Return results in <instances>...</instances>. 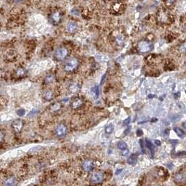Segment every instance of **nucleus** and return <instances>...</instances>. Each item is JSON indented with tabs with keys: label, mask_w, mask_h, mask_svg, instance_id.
Here are the masks:
<instances>
[{
	"label": "nucleus",
	"mask_w": 186,
	"mask_h": 186,
	"mask_svg": "<svg viewBox=\"0 0 186 186\" xmlns=\"http://www.w3.org/2000/svg\"><path fill=\"white\" fill-rule=\"evenodd\" d=\"M129 153V151H128V149H126V150H123V151H122V153H121V154H122V155H123V156H125V155H127Z\"/></svg>",
	"instance_id": "nucleus-24"
},
{
	"label": "nucleus",
	"mask_w": 186,
	"mask_h": 186,
	"mask_svg": "<svg viewBox=\"0 0 186 186\" xmlns=\"http://www.w3.org/2000/svg\"><path fill=\"white\" fill-rule=\"evenodd\" d=\"M23 126L22 121L21 120H15L12 123V128L15 132H20Z\"/></svg>",
	"instance_id": "nucleus-8"
},
{
	"label": "nucleus",
	"mask_w": 186,
	"mask_h": 186,
	"mask_svg": "<svg viewBox=\"0 0 186 186\" xmlns=\"http://www.w3.org/2000/svg\"><path fill=\"white\" fill-rule=\"evenodd\" d=\"M25 73V70H23V69H20V70H18V71L17 72V75H23Z\"/></svg>",
	"instance_id": "nucleus-22"
},
{
	"label": "nucleus",
	"mask_w": 186,
	"mask_h": 186,
	"mask_svg": "<svg viewBox=\"0 0 186 186\" xmlns=\"http://www.w3.org/2000/svg\"><path fill=\"white\" fill-rule=\"evenodd\" d=\"M52 97H53V95H52V92L51 91H48L45 93V98L48 100L52 99Z\"/></svg>",
	"instance_id": "nucleus-18"
},
{
	"label": "nucleus",
	"mask_w": 186,
	"mask_h": 186,
	"mask_svg": "<svg viewBox=\"0 0 186 186\" xmlns=\"http://www.w3.org/2000/svg\"><path fill=\"white\" fill-rule=\"evenodd\" d=\"M104 180V174L101 172H96L93 174L91 177V181L93 183H100Z\"/></svg>",
	"instance_id": "nucleus-5"
},
{
	"label": "nucleus",
	"mask_w": 186,
	"mask_h": 186,
	"mask_svg": "<svg viewBox=\"0 0 186 186\" xmlns=\"http://www.w3.org/2000/svg\"><path fill=\"white\" fill-rule=\"evenodd\" d=\"M174 179L176 182L182 183L185 181V175L183 173H178L176 174V176H174Z\"/></svg>",
	"instance_id": "nucleus-11"
},
{
	"label": "nucleus",
	"mask_w": 186,
	"mask_h": 186,
	"mask_svg": "<svg viewBox=\"0 0 186 186\" xmlns=\"http://www.w3.org/2000/svg\"><path fill=\"white\" fill-rule=\"evenodd\" d=\"M153 45L150 42L143 41L139 42L138 44V50L142 53L149 52L153 50Z\"/></svg>",
	"instance_id": "nucleus-2"
},
{
	"label": "nucleus",
	"mask_w": 186,
	"mask_h": 186,
	"mask_svg": "<svg viewBox=\"0 0 186 186\" xmlns=\"http://www.w3.org/2000/svg\"><path fill=\"white\" fill-rule=\"evenodd\" d=\"M130 127H128V128L126 130V131L124 132V134H128V133H129V132H130Z\"/></svg>",
	"instance_id": "nucleus-29"
},
{
	"label": "nucleus",
	"mask_w": 186,
	"mask_h": 186,
	"mask_svg": "<svg viewBox=\"0 0 186 186\" xmlns=\"http://www.w3.org/2000/svg\"><path fill=\"white\" fill-rule=\"evenodd\" d=\"M174 132H176V134H177V135H178V137H184L185 135L184 132H183L181 128L176 127V128H174Z\"/></svg>",
	"instance_id": "nucleus-13"
},
{
	"label": "nucleus",
	"mask_w": 186,
	"mask_h": 186,
	"mask_svg": "<svg viewBox=\"0 0 186 186\" xmlns=\"http://www.w3.org/2000/svg\"><path fill=\"white\" fill-rule=\"evenodd\" d=\"M54 80V77L52 75H49L46 77V82L47 83H52Z\"/></svg>",
	"instance_id": "nucleus-19"
},
{
	"label": "nucleus",
	"mask_w": 186,
	"mask_h": 186,
	"mask_svg": "<svg viewBox=\"0 0 186 186\" xmlns=\"http://www.w3.org/2000/svg\"><path fill=\"white\" fill-rule=\"evenodd\" d=\"M17 114H18L19 116H24L25 114V110H24V109H19V110L17 111Z\"/></svg>",
	"instance_id": "nucleus-21"
},
{
	"label": "nucleus",
	"mask_w": 186,
	"mask_h": 186,
	"mask_svg": "<svg viewBox=\"0 0 186 186\" xmlns=\"http://www.w3.org/2000/svg\"><path fill=\"white\" fill-rule=\"evenodd\" d=\"M37 114V110H32L30 113H29V116H35L36 114Z\"/></svg>",
	"instance_id": "nucleus-23"
},
{
	"label": "nucleus",
	"mask_w": 186,
	"mask_h": 186,
	"mask_svg": "<svg viewBox=\"0 0 186 186\" xmlns=\"http://www.w3.org/2000/svg\"><path fill=\"white\" fill-rule=\"evenodd\" d=\"M51 18H52V21L54 24H58V23L60 22L61 18L60 13L58 12V11L54 13L52 15Z\"/></svg>",
	"instance_id": "nucleus-9"
},
{
	"label": "nucleus",
	"mask_w": 186,
	"mask_h": 186,
	"mask_svg": "<svg viewBox=\"0 0 186 186\" xmlns=\"http://www.w3.org/2000/svg\"><path fill=\"white\" fill-rule=\"evenodd\" d=\"M118 148L120 150H121V151H123V150H126V149H128V146H127L126 142H124L123 141H120L118 143Z\"/></svg>",
	"instance_id": "nucleus-14"
},
{
	"label": "nucleus",
	"mask_w": 186,
	"mask_h": 186,
	"mask_svg": "<svg viewBox=\"0 0 186 186\" xmlns=\"http://www.w3.org/2000/svg\"><path fill=\"white\" fill-rule=\"evenodd\" d=\"M4 138V134L2 132V131H0V142L3 141Z\"/></svg>",
	"instance_id": "nucleus-26"
},
{
	"label": "nucleus",
	"mask_w": 186,
	"mask_h": 186,
	"mask_svg": "<svg viewBox=\"0 0 186 186\" xmlns=\"http://www.w3.org/2000/svg\"><path fill=\"white\" fill-rule=\"evenodd\" d=\"M68 54V51L65 48H59L54 52V57L57 60H64Z\"/></svg>",
	"instance_id": "nucleus-3"
},
{
	"label": "nucleus",
	"mask_w": 186,
	"mask_h": 186,
	"mask_svg": "<svg viewBox=\"0 0 186 186\" xmlns=\"http://www.w3.org/2000/svg\"><path fill=\"white\" fill-rule=\"evenodd\" d=\"M137 161V157L135 155H132L127 160V162L129 165H134V164L136 163Z\"/></svg>",
	"instance_id": "nucleus-12"
},
{
	"label": "nucleus",
	"mask_w": 186,
	"mask_h": 186,
	"mask_svg": "<svg viewBox=\"0 0 186 186\" xmlns=\"http://www.w3.org/2000/svg\"><path fill=\"white\" fill-rule=\"evenodd\" d=\"M105 77H106V74L104 75V76L102 77V80H101V84H103L104 82V80H105Z\"/></svg>",
	"instance_id": "nucleus-31"
},
{
	"label": "nucleus",
	"mask_w": 186,
	"mask_h": 186,
	"mask_svg": "<svg viewBox=\"0 0 186 186\" xmlns=\"http://www.w3.org/2000/svg\"><path fill=\"white\" fill-rule=\"evenodd\" d=\"M91 91H93V93H94L95 97L96 98L98 97V95H99V87H98V86L95 85V86H94L93 87H92Z\"/></svg>",
	"instance_id": "nucleus-16"
},
{
	"label": "nucleus",
	"mask_w": 186,
	"mask_h": 186,
	"mask_svg": "<svg viewBox=\"0 0 186 186\" xmlns=\"http://www.w3.org/2000/svg\"><path fill=\"white\" fill-rule=\"evenodd\" d=\"M146 147L148 148V149L151 150V151L152 152V153H153V151H154V147H153L152 143H151L149 140H148V139L146 140Z\"/></svg>",
	"instance_id": "nucleus-17"
},
{
	"label": "nucleus",
	"mask_w": 186,
	"mask_h": 186,
	"mask_svg": "<svg viewBox=\"0 0 186 186\" xmlns=\"http://www.w3.org/2000/svg\"><path fill=\"white\" fill-rule=\"evenodd\" d=\"M81 104H82V100H75L74 103H72V106L73 108H77L81 105Z\"/></svg>",
	"instance_id": "nucleus-20"
},
{
	"label": "nucleus",
	"mask_w": 186,
	"mask_h": 186,
	"mask_svg": "<svg viewBox=\"0 0 186 186\" xmlns=\"http://www.w3.org/2000/svg\"><path fill=\"white\" fill-rule=\"evenodd\" d=\"M77 29V25L75 22H70L68 23L67 25V30L69 33H74L75 31H76V30Z\"/></svg>",
	"instance_id": "nucleus-10"
},
{
	"label": "nucleus",
	"mask_w": 186,
	"mask_h": 186,
	"mask_svg": "<svg viewBox=\"0 0 186 186\" xmlns=\"http://www.w3.org/2000/svg\"><path fill=\"white\" fill-rule=\"evenodd\" d=\"M155 144L157 145V146H160V145H161V142H160V141L159 140H155Z\"/></svg>",
	"instance_id": "nucleus-30"
},
{
	"label": "nucleus",
	"mask_w": 186,
	"mask_h": 186,
	"mask_svg": "<svg viewBox=\"0 0 186 186\" xmlns=\"http://www.w3.org/2000/svg\"><path fill=\"white\" fill-rule=\"evenodd\" d=\"M67 133V128L66 126L63 123H61L57 126L55 129V134L59 138H61L64 137Z\"/></svg>",
	"instance_id": "nucleus-4"
},
{
	"label": "nucleus",
	"mask_w": 186,
	"mask_h": 186,
	"mask_svg": "<svg viewBox=\"0 0 186 186\" xmlns=\"http://www.w3.org/2000/svg\"><path fill=\"white\" fill-rule=\"evenodd\" d=\"M82 167L84 171L87 172H89L92 171L94 168V164L91 160H86L83 162Z\"/></svg>",
	"instance_id": "nucleus-7"
},
{
	"label": "nucleus",
	"mask_w": 186,
	"mask_h": 186,
	"mask_svg": "<svg viewBox=\"0 0 186 186\" xmlns=\"http://www.w3.org/2000/svg\"><path fill=\"white\" fill-rule=\"evenodd\" d=\"M130 121V118H128L127 119H126V120L124 121L123 124L124 125H126V126H127V125H128V124H129Z\"/></svg>",
	"instance_id": "nucleus-27"
},
{
	"label": "nucleus",
	"mask_w": 186,
	"mask_h": 186,
	"mask_svg": "<svg viewBox=\"0 0 186 186\" xmlns=\"http://www.w3.org/2000/svg\"><path fill=\"white\" fill-rule=\"evenodd\" d=\"M78 66V60L76 58L69 59L65 65V70L66 72H72L74 71Z\"/></svg>",
	"instance_id": "nucleus-1"
},
{
	"label": "nucleus",
	"mask_w": 186,
	"mask_h": 186,
	"mask_svg": "<svg viewBox=\"0 0 186 186\" xmlns=\"http://www.w3.org/2000/svg\"><path fill=\"white\" fill-rule=\"evenodd\" d=\"M140 145H141V148H142V149L143 152L144 153V142H143V140H142V139L140 140Z\"/></svg>",
	"instance_id": "nucleus-25"
},
{
	"label": "nucleus",
	"mask_w": 186,
	"mask_h": 186,
	"mask_svg": "<svg viewBox=\"0 0 186 186\" xmlns=\"http://www.w3.org/2000/svg\"><path fill=\"white\" fill-rule=\"evenodd\" d=\"M113 130H114V126L112 124H109L105 128V131L107 134H111L113 132Z\"/></svg>",
	"instance_id": "nucleus-15"
},
{
	"label": "nucleus",
	"mask_w": 186,
	"mask_h": 186,
	"mask_svg": "<svg viewBox=\"0 0 186 186\" xmlns=\"http://www.w3.org/2000/svg\"><path fill=\"white\" fill-rule=\"evenodd\" d=\"M18 184L17 178L13 176H10L4 181V186H16Z\"/></svg>",
	"instance_id": "nucleus-6"
},
{
	"label": "nucleus",
	"mask_w": 186,
	"mask_h": 186,
	"mask_svg": "<svg viewBox=\"0 0 186 186\" xmlns=\"http://www.w3.org/2000/svg\"><path fill=\"white\" fill-rule=\"evenodd\" d=\"M137 135H138V136H142V135L143 134L142 130H140V129L137 130Z\"/></svg>",
	"instance_id": "nucleus-28"
}]
</instances>
